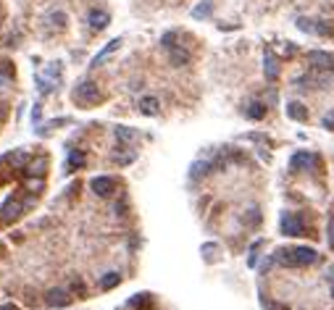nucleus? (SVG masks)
<instances>
[{
  "label": "nucleus",
  "instance_id": "f257e3e1",
  "mask_svg": "<svg viewBox=\"0 0 334 310\" xmlns=\"http://www.w3.org/2000/svg\"><path fill=\"white\" fill-rule=\"evenodd\" d=\"M274 260L284 268H305V266H313L318 260V253L313 247H305V245H298V247H279Z\"/></svg>",
  "mask_w": 334,
  "mask_h": 310
},
{
  "label": "nucleus",
  "instance_id": "f03ea898",
  "mask_svg": "<svg viewBox=\"0 0 334 310\" xmlns=\"http://www.w3.org/2000/svg\"><path fill=\"white\" fill-rule=\"evenodd\" d=\"M71 97H74V103H77L79 108H92V105H97V103L103 100V95H100V89H97V85H95V82H90V79L79 82V85L74 87Z\"/></svg>",
  "mask_w": 334,
  "mask_h": 310
},
{
  "label": "nucleus",
  "instance_id": "7ed1b4c3",
  "mask_svg": "<svg viewBox=\"0 0 334 310\" xmlns=\"http://www.w3.org/2000/svg\"><path fill=\"white\" fill-rule=\"evenodd\" d=\"M282 234H287V237H300V234H305L303 218L290 213V210H282Z\"/></svg>",
  "mask_w": 334,
  "mask_h": 310
},
{
  "label": "nucleus",
  "instance_id": "20e7f679",
  "mask_svg": "<svg viewBox=\"0 0 334 310\" xmlns=\"http://www.w3.org/2000/svg\"><path fill=\"white\" fill-rule=\"evenodd\" d=\"M316 163H318V155L305 153V150H300V153H295V155L290 158V166H292L295 171H313Z\"/></svg>",
  "mask_w": 334,
  "mask_h": 310
},
{
  "label": "nucleus",
  "instance_id": "39448f33",
  "mask_svg": "<svg viewBox=\"0 0 334 310\" xmlns=\"http://www.w3.org/2000/svg\"><path fill=\"white\" fill-rule=\"evenodd\" d=\"M90 187H92V192L97 197H108V195H113V190H116V179L113 176H95L90 181Z\"/></svg>",
  "mask_w": 334,
  "mask_h": 310
},
{
  "label": "nucleus",
  "instance_id": "423d86ee",
  "mask_svg": "<svg viewBox=\"0 0 334 310\" xmlns=\"http://www.w3.org/2000/svg\"><path fill=\"white\" fill-rule=\"evenodd\" d=\"M308 60L313 63V69H332L334 71V53H324V50H310Z\"/></svg>",
  "mask_w": 334,
  "mask_h": 310
},
{
  "label": "nucleus",
  "instance_id": "0eeeda50",
  "mask_svg": "<svg viewBox=\"0 0 334 310\" xmlns=\"http://www.w3.org/2000/svg\"><path fill=\"white\" fill-rule=\"evenodd\" d=\"M263 71H266V79L274 82L279 77V63H276V56L271 48H266V56H263Z\"/></svg>",
  "mask_w": 334,
  "mask_h": 310
},
{
  "label": "nucleus",
  "instance_id": "6e6552de",
  "mask_svg": "<svg viewBox=\"0 0 334 310\" xmlns=\"http://www.w3.org/2000/svg\"><path fill=\"white\" fill-rule=\"evenodd\" d=\"M45 302H48V308H66L71 302V297L66 294V289H50L45 294Z\"/></svg>",
  "mask_w": 334,
  "mask_h": 310
},
{
  "label": "nucleus",
  "instance_id": "1a4fd4ad",
  "mask_svg": "<svg viewBox=\"0 0 334 310\" xmlns=\"http://www.w3.org/2000/svg\"><path fill=\"white\" fill-rule=\"evenodd\" d=\"M87 21H90V27L95 29V32H100V29H105L111 24V16L105 11H97V8H92L90 11V16H87Z\"/></svg>",
  "mask_w": 334,
  "mask_h": 310
},
{
  "label": "nucleus",
  "instance_id": "9d476101",
  "mask_svg": "<svg viewBox=\"0 0 334 310\" xmlns=\"http://www.w3.org/2000/svg\"><path fill=\"white\" fill-rule=\"evenodd\" d=\"M140 113H145V116H158L161 113V103H158V97L148 95L140 100Z\"/></svg>",
  "mask_w": 334,
  "mask_h": 310
},
{
  "label": "nucleus",
  "instance_id": "9b49d317",
  "mask_svg": "<svg viewBox=\"0 0 334 310\" xmlns=\"http://www.w3.org/2000/svg\"><path fill=\"white\" fill-rule=\"evenodd\" d=\"M287 116H290L292 121H308V108L298 100L287 103Z\"/></svg>",
  "mask_w": 334,
  "mask_h": 310
},
{
  "label": "nucleus",
  "instance_id": "f8f14e48",
  "mask_svg": "<svg viewBox=\"0 0 334 310\" xmlns=\"http://www.w3.org/2000/svg\"><path fill=\"white\" fill-rule=\"evenodd\" d=\"M119 48H121V37H116V40H111V42H108V45H105V48L100 50V53H97V56L92 58V66H100L103 60L108 58V56H111L113 50H119Z\"/></svg>",
  "mask_w": 334,
  "mask_h": 310
},
{
  "label": "nucleus",
  "instance_id": "ddd939ff",
  "mask_svg": "<svg viewBox=\"0 0 334 310\" xmlns=\"http://www.w3.org/2000/svg\"><path fill=\"white\" fill-rule=\"evenodd\" d=\"M211 169H213V163H208V161H195L192 169H189V176H192V179H200V176H206Z\"/></svg>",
  "mask_w": 334,
  "mask_h": 310
},
{
  "label": "nucleus",
  "instance_id": "4468645a",
  "mask_svg": "<svg viewBox=\"0 0 334 310\" xmlns=\"http://www.w3.org/2000/svg\"><path fill=\"white\" fill-rule=\"evenodd\" d=\"M169 58H171V63H174V66H184V63H189V53H187V50H182V48H177V45L171 48Z\"/></svg>",
  "mask_w": 334,
  "mask_h": 310
},
{
  "label": "nucleus",
  "instance_id": "2eb2a0df",
  "mask_svg": "<svg viewBox=\"0 0 334 310\" xmlns=\"http://www.w3.org/2000/svg\"><path fill=\"white\" fill-rule=\"evenodd\" d=\"M245 116H247V118H255V121H258V118H263V116H266V105H263L261 100L250 103L247 108H245Z\"/></svg>",
  "mask_w": 334,
  "mask_h": 310
},
{
  "label": "nucleus",
  "instance_id": "dca6fc26",
  "mask_svg": "<svg viewBox=\"0 0 334 310\" xmlns=\"http://www.w3.org/2000/svg\"><path fill=\"white\" fill-rule=\"evenodd\" d=\"M0 210H3V213H0V216H3L5 218V221H13V218H16L19 213H21V210H24V205H19V202H5V208H0Z\"/></svg>",
  "mask_w": 334,
  "mask_h": 310
},
{
  "label": "nucleus",
  "instance_id": "f3484780",
  "mask_svg": "<svg viewBox=\"0 0 334 310\" xmlns=\"http://www.w3.org/2000/svg\"><path fill=\"white\" fill-rule=\"evenodd\" d=\"M211 11H213V3H211V0H203V3H197L192 8V19H206V16H211Z\"/></svg>",
  "mask_w": 334,
  "mask_h": 310
},
{
  "label": "nucleus",
  "instance_id": "a211bd4d",
  "mask_svg": "<svg viewBox=\"0 0 334 310\" xmlns=\"http://www.w3.org/2000/svg\"><path fill=\"white\" fill-rule=\"evenodd\" d=\"M45 166H48V158H37L34 163L27 166V173H37V176H42V173H45Z\"/></svg>",
  "mask_w": 334,
  "mask_h": 310
},
{
  "label": "nucleus",
  "instance_id": "6ab92c4d",
  "mask_svg": "<svg viewBox=\"0 0 334 310\" xmlns=\"http://www.w3.org/2000/svg\"><path fill=\"white\" fill-rule=\"evenodd\" d=\"M116 137L121 142H132V140H137V132L129 129V126H116Z\"/></svg>",
  "mask_w": 334,
  "mask_h": 310
},
{
  "label": "nucleus",
  "instance_id": "aec40b11",
  "mask_svg": "<svg viewBox=\"0 0 334 310\" xmlns=\"http://www.w3.org/2000/svg\"><path fill=\"white\" fill-rule=\"evenodd\" d=\"M50 77H61V66H58V63L50 66ZM37 82H40V89H42V92H50V85H48V79H45V77H37Z\"/></svg>",
  "mask_w": 334,
  "mask_h": 310
},
{
  "label": "nucleus",
  "instance_id": "412c9836",
  "mask_svg": "<svg viewBox=\"0 0 334 310\" xmlns=\"http://www.w3.org/2000/svg\"><path fill=\"white\" fill-rule=\"evenodd\" d=\"M74 166H77V169H79V166H85V155H82L79 150H71V153H69V163H66V171H71Z\"/></svg>",
  "mask_w": 334,
  "mask_h": 310
},
{
  "label": "nucleus",
  "instance_id": "4be33fe9",
  "mask_svg": "<svg viewBox=\"0 0 334 310\" xmlns=\"http://www.w3.org/2000/svg\"><path fill=\"white\" fill-rule=\"evenodd\" d=\"M119 282H121V276L116 274V271H111V274H105V276L100 279V286H103V289H113Z\"/></svg>",
  "mask_w": 334,
  "mask_h": 310
},
{
  "label": "nucleus",
  "instance_id": "5701e85b",
  "mask_svg": "<svg viewBox=\"0 0 334 310\" xmlns=\"http://www.w3.org/2000/svg\"><path fill=\"white\" fill-rule=\"evenodd\" d=\"M313 34H321V37H332V34H334V29H332L329 24H324V21L313 19Z\"/></svg>",
  "mask_w": 334,
  "mask_h": 310
},
{
  "label": "nucleus",
  "instance_id": "b1692460",
  "mask_svg": "<svg viewBox=\"0 0 334 310\" xmlns=\"http://www.w3.org/2000/svg\"><path fill=\"white\" fill-rule=\"evenodd\" d=\"M295 24H298V29H300V32H305V34H313V19H308V16H300L298 21H295Z\"/></svg>",
  "mask_w": 334,
  "mask_h": 310
},
{
  "label": "nucleus",
  "instance_id": "393cba45",
  "mask_svg": "<svg viewBox=\"0 0 334 310\" xmlns=\"http://www.w3.org/2000/svg\"><path fill=\"white\" fill-rule=\"evenodd\" d=\"M261 247H263V239H261V242H255V245L250 247V258H247V266H250V268H253L255 263H258V250H261Z\"/></svg>",
  "mask_w": 334,
  "mask_h": 310
},
{
  "label": "nucleus",
  "instance_id": "a878e982",
  "mask_svg": "<svg viewBox=\"0 0 334 310\" xmlns=\"http://www.w3.org/2000/svg\"><path fill=\"white\" fill-rule=\"evenodd\" d=\"M148 300H150V294H148V292H142V294H137V297L129 300V308H142Z\"/></svg>",
  "mask_w": 334,
  "mask_h": 310
},
{
  "label": "nucleus",
  "instance_id": "bb28decb",
  "mask_svg": "<svg viewBox=\"0 0 334 310\" xmlns=\"http://www.w3.org/2000/svg\"><path fill=\"white\" fill-rule=\"evenodd\" d=\"M50 21H53V27H58V29H63L66 27V13H53V16H50Z\"/></svg>",
  "mask_w": 334,
  "mask_h": 310
},
{
  "label": "nucleus",
  "instance_id": "cd10ccee",
  "mask_svg": "<svg viewBox=\"0 0 334 310\" xmlns=\"http://www.w3.org/2000/svg\"><path fill=\"white\" fill-rule=\"evenodd\" d=\"M321 126H324V129H334V111H332V113H326V116H324Z\"/></svg>",
  "mask_w": 334,
  "mask_h": 310
},
{
  "label": "nucleus",
  "instance_id": "c85d7f7f",
  "mask_svg": "<svg viewBox=\"0 0 334 310\" xmlns=\"http://www.w3.org/2000/svg\"><path fill=\"white\" fill-rule=\"evenodd\" d=\"M329 247L334 250V216L329 218Z\"/></svg>",
  "mask_w": 334,
  "mask_h": 310
},
{
  "label": "nucleus",
  "instance_id": "c756f323",
  "mask_svg": "<svg viewBox=\"0 0 334 310\" xmlns=\"http://www.w3.org/2000/svg\"><path fill=\"white\" fill-rule=\"evenodd\" d=\"M326 279H329V282L334 284V266H329V271H326Z\"/></svg>",
  "mask_w": 334,
  "mask_h": 310
},
{
  "label": "nucleus",
  "instance_id": "7c9ffc66",
  "mask_svg": "<svg viewBox=\"0 0 334 310\" xmlns=\"http://www.w3.org/2000/svg\"><path fill=\"white\" fill-rule=\"evenodd\" d=\"M0 310H16V308H13L11 302H5V305H0Z\"/></svg>",
  "mask_w": 334,
  "mask_h": 310
},
{
  "label": "nucleus",
  "instance_id": "2f4dec72",
  "mask_svg": "<svg viewBox=\"0 0 334 310\" xmlns=\"http://www.w3.org/2000/svg\"><path fill=\"white\" fill-rule=\"evenodd\" d=\"M5 82H8V79H5V77H0V85H5Z\"/></svg>",
  "mask_w": 334,
  "mask_h": 310
},
{
  "label": "nucleus",
  "instance_id": "473e14b6",
  "mask_svg": "<svg viewBox=\"0 0 334 310\" xmlns=\"http://www.w3.org/2000/svg\"><path fill=\"white\" fill-rule=\"evenodd\" d=\"M3 116H5V111H3V108H0V118H3Z\"/></svg>",
  "mask_w": 334,
  "mask_h": 310
},
{
  "label": "nucleus",
  "instance_id": "72a5a7b5",
  "mask_svg": "<svg viewBox=\"0 0 334 310\" xmlns=\"http://www.w3.org/2000/svg\"><path fill=\"white\" fill-rule=\"evenodd\" d=\"M332 297H334V286H332Z\"/></svg>",
  "mask_w": 334,
  "mask_h": 310
}]
</instances>
